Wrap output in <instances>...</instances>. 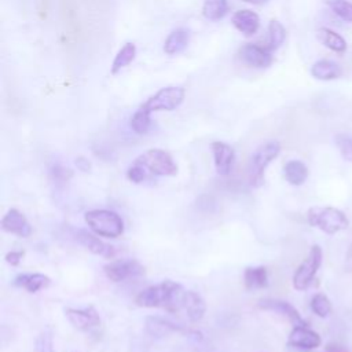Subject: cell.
<instances>
[{"label":"cell","mask_w":352,"mask_h":352,"mask_svg":"<svg viewBox=\"0 0 352 352\" xmlns=\"http://www.w3.org/2000/svg\"><path fill=\"white\" fill-rule=\"evenodd\" d=\"M186 289L170 279H165L157 285H151L135 297V304L142 308H162L169 314L183 309V298Z\"/></svg>","instance_id":"6da1fadb"},{"label":"cell","mask_w":352,"mask_h":352,"mask_svg":"<svg viewBox=\"0 0 352 352\" xmlns=\"http://www.w3.org/2000/svg\"><path fill=\"white\" fill-rule=\"evenodd\" d=\"M84 220L94 234L103 238H118L124 232L121 216L110 209H91L85 212Z\"/></svg>","instance_id":"7a4b0ae2"},{"label":"cell","mask_w":352,"mask_h":352,"mask_svg":"<svg viewBox=\"0 0 352 352\" xmlns=\"http://www.w3.org/2000/svg\"><path fill=\"white\" fill-rule=\"evenodd\" d=\"M307 220L309 226L319 228L324 234L333 235L342 230H346L349 220L345 213L331 206H312L307 212Z\"/></svg>","instance_id":"3957f363"},{"label":"cell","mask_w":352,"mask_h":352,"mask_svg":"<svg viewBox=\"0 0 352 352\" xmlns=\"http://www.w3.org/2000/svg\"><path fill=\"white\" fill-rule=\"evenodd\" d=\"M279 153H280V144L276 140H270L254 150L248 166L249 184L252 187L258 188L264 184L265 169L279 155Z\"/></svg>","instance_id":"277c9868"},{"label":"cell","mask_w":352,"mask_h":352,"mask_svg":"<svg viewBox=\"0 0 352 352\" xmlns=\"http://www.w3.org/2000/svg\"><path fill=\"white\" fill-rule=\"evenodd\" d=\"M135 161L147 170L148 176H176L179 172L172 155L161 148H148Z\"/></svg>","instance_id":"5b68a950"},{"label":"cell","mask_w":352,"mask_h":352,"mask_svg":"<svg viewBox=\"0 0 352 352\" xmlns=\"http://www.w3.org/2000/svg\"><path fill=\"white\" fill-rule=\"evenodd\" d=\"M322 248L319 245H314L309 249L308 256L304 258V261L297 267L293 275V287L296 290H307L311 283L315 279V275L322 264Z\"/></svg>","instance_id":"8992f818"},{"label":"cell","mask_w":352,"mask_h":352,"mask_svg":"<svg viewBox=\"0 0 352 352\" xmlns=\"http://www.w3.org/2000/svg\"><path fill=\"white\" fill-rule=\"evenodd\" d=\"M186 96V91L182 87H165L161 88L160 91H157L153 96H150L143 104L142 107L146 109L147 111L153 113V111H170L177 109Z\"/></svg>","instance_id":"52a82bcc"},{"label":"cell","mask_w":352,"mask_h":352,"mask_svg":"<svg viewBox=\"0 0 352 352\" xmlns=\"http://www.w3.org/2000/svg\"><path fill=\"white\" fill-rule=\"evenodd\" d=\"M65 316L69 323L78 331L92 334L96 333L102 326V319L95 307L88 305L84 308H65Z\"/></svg>","instance_id":"ba28073f"},{"label":"cell","mask_w":352,"mask_h":352,"mask_svg":"<svg viewBox=\"0 0 352 352\" xmlns=\"http://www.w3.org/2000/svg\"><path fill=\"white\" fill-rule=\"evenodd\" d=\"M103 272L109 280L118 283L143 275L144 267L135 258H117L107 263L103 267Z\"/></svg>","instance_id":"9c48e42d"},{"label":"cell","mask_w":352,"mask_h":352,"mask_svg":"<svg viewBox=\"0 0 352 352\" xmlns=\"http://www.w3.org/2000/svg\"><path fill=\"white\" fill-rule=\"evenodd\" d=\"M257 307L264 309V311H271L275 312L285 319H287L293 326H302L307 324V322L302 319L300 312L287 301L279 300V298H261L257 302Z\"/></svg>","instance_id":"30bf717a"},{"label":"cell","mask_w":352,"mask_h":352,"mask_svg":"<svg viewBox=\"0 0 352 352\" xmlns=\"http://www.w3.org/2000/svg\"><path fill=\"white\" fill-rule=\"evenodd\" d=\"M238 55L245 65L257 69L268 67L274 60L272 51H270L267 45L261 47L257 44H245L241 47Z\"/></svg>","instance_id":"8fae6325"},{"label":"cell","mask_w":352,"mask_h":352,"mask_svg":"<svg viewBox=\"0 0 352 352\" xmlns=\"http://www.w3.org/2000/svg\"><path fill=\"white\" fill-rule=\"evenodd\" d=\"M1 230L4 232L16 235L19 238H29L33 232V228L28 221V219L25 217V214L15 208L8 209L3 216Z\"/></svg>","instance_id":"7c38bea8"},{"label":"cell","mask_w":352,"mask_h":352,"mask_svg":"<svg viewBox=\"0 0 352 352\" xmlns=\"http://www.w3.org/2000/svg\"><path fill=\"white\" fill-rule=\"evenodd\" d=\"M210 150L213 154V162L216 172L220 176H227L231 173L235 164V151L226 142H212Z\"/></svg>","instance_id":"4fadbf2b"},{"label":"cell","mask_w":352,"mask_h":352,"mask_svg":"<svg viewBox=\"0 0 352 352\" xmlns=\"http://www.w3.org/2000/svg\"><path fill=\"white\" fill-rule=\"evenodd\" d=\"M74 238L80 245H82L85 249H88L91 253L96 256H102L106 258H113L116 256L114 246L103 242L96 234L94 235L85 230H76Z\"/></svg>","instance_id":"5bb4252c"},{"label":"cell","mask_w":352,"mask_h":352,"mask_svg":"<svg viewBox=\"0 0 352 352\" xmlns=\"http://www.w3.org/2000/svg\"><path fill=\"white\" fill-rule=\"evenodd\" d=\"M322 344L320 336L311 330L308 324L302 326H293L289 338H287V345L300 348V349H315Z\"/></svg>","instance_id":"9a60e30c"},{"label":"cell","mask_w":352,"mask_h":352,"mask_svg":"<svg viewBox=\"0 0 352 352\" xmlns=\"http://www.w3.org/2000/svg\"><path fill=\"white\" fill-rule=\"evenodd\" d=\"M144 330L151 337L162 338L165 336H169L170 333L182 331L183 326H180L179 323H175L169 319H165L162 316L150 315V316H146V319H144Z\"/></svg>","instance_id":"2e32d148"},{"label":"cell","mask_w":352,"mask_h":352,"mask_svg":"<svg viewBox=\"0 0 352 352\" xmlns=\"http://www.w3.org/2000/svg\"><path fill=\"white\" fill-rule=\"evenodd\" d=\"M183 311L191 323H198L205 316L206 302L199 293L194 290H186L183 298Z\"/></svg>","instance_id":"e0dca14e"},{"label":"cell","mask_w":352,"mask_h":352,"mask_svg":"<svg viewBox=\"0 0 352 352\" xmlns=\"http://www.w3.org/2000/svg\"><path fill=\"white\" fill-rule=\"evenodd\" d=\"M231 22L235 26V29L245 36H253L260 28L258 15L248 8L235 11L231 16Z\"/></svg>","instance_id":"ac0fdd59"},{"label":"cell","mask_w":352,"mask_h":352,"mask_svg":"<svg viewBox=\"0 0 352 352\" xmlns=\"http://www.w3.org/2000/svg\"><path fill=\"white\" fill-rule=\"evenodd\" d=\"M12 285L21 289H25L28 293H37L51 285V278L40 272L19 274L14 278Z\"/></svg>","instance_id":"d6986e66"},{"label":"cell","mask_w":352,"mask_h":352,"mask_svg":"<svg viewBox=\"0 0 352 352\" xmlns=\"http://www.w3.org/2000/svg\"><path fill=\"white\" fill-rule=\"evenodd\" d=\"M243 285L248 290H258L268 286V271L263 265L246 267L243 271Z\"/></svg>","instance_id":"ffe728a7"},{"label":"cell","mask_w":352,"mask_h":352,"mask_svg":"<svg viewBox=\"0 0 352 352\" xmlns=\"http://www.w3.org/2000/svg\"><path fill=\"white\" fill-rule=\"evenodd\" d=\"M188 41H190V33H188V30H186V29H183V28L175 29V30L170 32V33L168 34V37L165 38L164 51H165V54H168V55L179 54V52H182V51L186 50V47L188 45Z\"/></svg>","instance_id":"44dd1931"},{"label":"cell","mask_w":352,"mask_h":352,"mask_svg":"<svg viewBox=\"0 0 352 352\" xmlns=\"http://www.w3.org/2000/svg\"><path fill=\"white\" fill-rule=\"evenodd\" d=\"M311 74L316 80H322V81L336 80L341 76V67L330 59H319L312 65Z\"/></svg>","instance_id":"7402d4cb"},{"label":"cell","mask_w":352,"mask_h":352,"mask_svg":"<svg viewBox=\"0 0 352 352\" xmlns=\"http://www.w3.org/2000/svg\"><path fill=\"white\" fill-rule=\"evenodd\" d=\"M283 175L289 184L301 186L308 177V168L300 160H290L283 166Z\"/></svg>","instance_id":"603a6c76"},{"label":"cell","mask_w":352,"mask_h":352,"mask_svg":"<svg viewBox=\"0 0 352 352\" xmlns=\"http://www.w3.org/2000/svg\"><path fill=\"white\" fill-rule=\"evenodd\" d=\"M316 37L318 40L324 45L327 47L329 50L334 51V52H344L346 50V41L344 40L342 36H340L338 33H336L334 30L331 29H327V28H320L318 29L316 32Z\"/></svg>","instance_id":"cb8c5ba5"},{"label":"cell","mask_w":352,"mask_h":352,"mask_svg":"<svg viewBox=\"0 0 352 352\" xmlns=\"http://www.w3.org/2000/svg\"><path fill=\"white\" fill-rule=\"evenodd\" d=\"M136 55V47L133 43H125L121 50L117 52L113 63H111V69L110 73L111 74H117L121 69H124L125 66H128Z\"/></svg>","instance_id":"d4e9b609"},{"label":"cell","mask_w":352,"mask_h":352,"mask_svg":"<svg viewBox=\"0 0 352 352\" xmlns=\"http://www.w3.org/2000/svg\"><path fill=\"white\" fill-rule=\"evenodd\" d=\"M228 11L227 0H204L202 14L206 19L219 21L224 18Z\"/></svg>","instance_id":"484cf974"},{"label":"cell","mask_w":352,"mask_h":352,"mask_svg":"<svg viewBox=\"0 0 352 352\" xmlns=\"http://www.w3.org/2000/svg\"><path fill=\"white\" fill-rule=\"evenodd\" d=\"M131 129L138 135H144L151 128V113L142 106L133 113L129 121Z\"/></svg>","instance_id":"4316f807"},{"label":"cell","mask_w":352,"mask_h":352,"mask_svg":"<svg viewBox=\"0 0 352 352\" xmlns=\"http://www.w3.org/2000/svg\"><path fill=\"white\" fill-rule=\"evenodd\" d=\"M286 38V29L285 26L276 21V19H272L270 23H268V41H267V48L270 51H275L278 50L283 41Z\"/></svg>","instance_id":"83f0119b"},{"label":"cell","mask_w":352,"mask_h":352,"mask_svg":"<svg viewBox=\"0 0 352 352\" xmlns=\"http://www.w3.org/2000/svg\"><path fill=\"white\" fill-rule=\"evenodd\" d=\"M311 309L319 318H327L331 314V302L323 293H316L311 298Z\"/></svg>","instance_id":"f1b7e54d"},{"label":"cell","mask_w":352,"mask_h":352,"mask_svg":"<svg viewBox=\"0 0 352 352\" xmlns=\"http://www.w3.org/2000/svg\"><path fill=\"white\" fill-rule=\"evenodd\" d=\"M326 6L345 22H352V3L348 0H323Z\"/></svg>","instance_id":"f546056e"},{"label":"cell","mask_w":352,"mask_h":352,"mask_svg":"<svg viewBox=\"0 0 352 352\" xmlns=\"http://www.w3.org/2000/svg\"><path fill=\"white\" fill-rule=\"evenodd\" d=\"M50 177L55 183V186L60 187V186H65L73 177V170L56 162V164H52L50 168Z\"/></svg>","instance_id":"4dcf8cb0"},{"label":"cell","mask_w":352,"mask_h":352,"mask_svg":"<svg viewBox=\"0 0 352 352\" xmlns=\"http://www.w3.org/2000/svg\"><path fill=\"white\" fill-rule=\"evenodd\" d=\"M34 352H55L51 330L44 329L38 333L34 341Z\"/></svg>","instance_id":"1f68e13d"},{"label":"cell","mask_w":352,"mask_h":352,"mask_svg":"<svg viewBox=\"0 0 352 352\" xmlns=\"http://www.w3.org/2000/svg\"><path fill=\"white\" fill-rule=\"evenodd\" d=\"M334 142L340 150L341 157L345 161L352 162V135L348 133H337L334 136Z\"/></svg>","instance_id":"d6a6232c"},{"label":"cell","mask_w":352,"mask_h":352,"mask_svg":"<svg viewBox=\"0 0 352 352\" xmlns=\"http://www.w3.org/2000/svg\"><path fill=\"white\" fill-rule=\"evenodd\" d=\"M126 177H128L129 182H132L135 184H140V183H143L148 177V173H147V170L140 164L133 161L129 165L128 170H126Z\"/></svg>","instance_id":"836d02e7"},{"label":"cell","mask_w":352,"mask_h":352,"mask_svg":"<svg viewBox=\"0 0 352 352\" xmlns=\"http://www.w3.org/2000/svg\"><path fill=\"white\" fill-rule=\"evenodd\" d=\"M23 256H25L23 250H11V252L6 253L4 260H6L7 264H10L12 267H16L23 260Z\"/></svg>","instance_id":"e575fe53"},{"label":"cell","mask_w":352,"mask_h":352,"mask_svg":"<svg viewBox=\"0 0 352 352\" xmlns=\"http://www.w3.org/2000/svg\"><path fill=\"white\" fill-rule=\"evenodd\" d=\"M74 164H76L77 169L81 170V172H89V170H91V162L88 161V158H85V157H82V155L77 157V158L74 160Z\"/></svg>","instance_id":"d590c367"},{"label":"cell","mask_w":352,"mask_h":352,"mask_svg":"<svg viewBox=\"0 0 352 352\" xmlns=\"http://www.w3.org/2000/svg\"><path fill=\"white\" fill-rule=\"evenodd\" d=\"M345 271L352 272V243L348 248V252L345 254Z\"/></svg>","instance_id":"8d00e7d4"},{"label":"cell","mask_w":352,"mask_h":352,"mask_svg":"<svg viewBox=\"0 0 352 352\" xmlns=\"http://www.w3.org/2000/svg\"><path fill=\"white\" fill-rule=\"evenodd\" d=\"M323 352H348V349L340 344H329V345H326Z\"/></svg>","instance_id":"74e56055"},{"label":"cell","mask_w":352,"mask_h":352,"mask_svg":"<svg viewBox=\"0 0 352 352\" xmlns=\"http://www.w3.org/2000/svg\"><path fill=\"white\" fill-rule=\"evenodd\" d=\"M245 3H249V4H256V6H261L264 3H267L268 0H243Z\"/></svg>","instance_id":"f35d334b"},{"label":"cell","mask_w":352,"mask_h":352,"mask_svg":"<svg viewBox=\"0 0 352 352\" xmlns=\"http://www.w3.org/2000/svg\"><path fill=\"white\" fill-rule=\"evenodd\" d=\"M72 352H78V351H72Z\"/></svg>","instance_id":"ab89813d"}]
</instances>
